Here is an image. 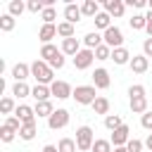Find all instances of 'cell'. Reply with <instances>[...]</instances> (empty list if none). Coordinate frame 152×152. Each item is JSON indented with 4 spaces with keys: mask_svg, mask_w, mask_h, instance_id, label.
Masks as SVG:
<instances>
[{
    "mask_svg": "<svg viewBox=\"0 0 152 152\" xmlns=\"http://www.w3.org/2000/svg\"><path fill=\"white\" fill-rule=\"evenodd\" d=\"M14 116H17L21 124H36V112H33V107H28V104H17Z\"/></svg>",
    "mask_w": 152,
    "mask_h": 152,
    "instance_id": "30bf717a",
    "label": "cell"
},
{
    "mask_svg": "<svg viewBox=\"0 0 152 152\" xmlns=\"http://www.w3.org/2000/svg\"><path fill=\"white\" fill-rule=\"evenodd\" d=\"M57 36H62L64 40H66V38H74V24L59 21V24H57Z\"/></svg>",
    "mask_w": 152,
    "mask_h": 152,
    "instance_id": "83f0119b",
    "label": "cell"
},
{
    "mask_svg": "<svg viewBox=\"0 0 152 152\" xmlns=\"http://www.w3.org/2000/svg\"><path fill=\"white\" fill-rule=\"evenodd\" d=\"M50 95H52L50 86H40V83H36V86L31 88V97H33L36 102H48V100H50Z\"/></svg>",
    "mask_w": 152,
    "mask_h": 152,
    "instance_id": "9a60e30c",
    "label": "cell"
},
{
    "mask_svg": "<svg viewBox=\"0 0 152 152\" xmlns=\"http://www.w3.org/2000/svg\"><path fill=\"white\" fill-rule=\"evenodd\" d=\"M14 109H17V104H14V100H12V97H7V95H5V97H2V100H0V112H2V114H7V116H10V114H14Z\"/></svg>",
    "mask_w": 152,
    "mask_h": 152,
    "instance_id": "1f68e13d",
    "label": "cell"
},
{
    "mask_svg": "<svg viewBox=\"0 0 152 152\" xmlns=\"http://www.w3.org/2000/svg\"><path fill=\"white\" fill-rule=\"evenodd\" d=\"M95 59H100V62H104V59H112V48L109 45H100V48H95Z\"/></svg>",
    "mask_w": 152,
    "mask_h": 152,
    "instance_id": "836d02e7",
    "label": "cell"
},
{
    "mask_svg": "<svg viewBox=\"0 0 152 152\" xmlns=\"http://www.w3.org/2000/svg\"><path fill=\"white\" fill-rule=\"evenodd\" d=\"M93 86L100 88V90H107V88L112 86L109 71H107V69H95V71H93Z\"/></svg>",
    "mask_w": 152,
    "mask_h": 152,
    "instance_id": "9c48e42d",
    "label": "cell"
},
{
    "mask_svg": "<svg viewBox=\"0 0 152 152\" xmlns=\"http://www.w3.org/2000/svg\"><path fill=\"white\" fill-rule=\"evenodd\" d=\"M93 142H95L93 128H90V126H78V128H76V147H78L81 152H90V150H93Z\"/></svg>",
    "mask_w": 152,
    "mask_h": 152,
    "instance_id": "7a4b0ae2",
    "label": "cell"
},
{
    "mask_svg": "<svg viewBox=\"0 0 152 152\" xmlns=\"http://www.w3.org/2000/svg\"><path fill=\"white\" fill-rule=\"evenodd\" d=\"M19 138H21V140H26V142H28V140H33V138H36V124H24V126H21V131H19Z\"/></svg>",
    "mask_w": 152,
    "mask_h": 152,
    "instance_id": "f546056e",
    "label": "cell"
},
{
    "mask_svg": "<svg viewBox=\"0 0 152 152\" xmlns=\"http://www.w3.org/2000/svg\"><path fill=\"white\" fill-rule=\"evenodd\" d=\"M128 24H131L133 31H145V28H147V17H145V14H133V17L128 19Z\"/></svg>",
    "mask_w": 152,
    "mask_h": 152,
    "instance_id": "603a6c76",
    "label": "cell"
},
{
    "mask_svg": "<svg viewBox=\"0 0 152 152\" xmlns=\"http://www.w3.org/2000/svg\"><path fill=\"white\" fill-rule=\"evenodd\" d=\"M12 95H14V97H19V100H21V97H28V95H31V88H28L26 83H14Z\"/></svg>",
    "mask_w": 152,
    "mask_h": 152,
    "instance_id": "e575fe53",
    "label": "cell"
},
{
    "mask_svg": "<svg viewBox=\"0 0 152 152\" xmlns=\"http://www.w3.org/2000/svg\"><path fill=\"white\" fill-rule=\"evenodd\" d=\"M64 55H71V57H76L83 48H81V43H78V38H66V40H62V48H59Z\"/></svg>",
    "mask_w": 152,
    "mask_h": 152,
    "instance_id": "2e32d148",
    "label": "cell"
},
{
    "mask_svg": "<svg viewBox=\"0 0 152 152\" xmlns=\"http://www.w3.org/2000/svg\"><path fill=\"white\" fill-rule=\"evenodd\" d=\"M40 152H59V150H57V147H55V145H45V147H43V150H40Z\"/></svg>",
    "mask_w": 152,
    "mask_h": 152,
    "instance_id": "c3c4849f",
    "label": "cell"
},
{
    "mask_svg": "<svg viewBox=\"0 0 152 152\" xmlns=\"http://www.w3.org/2000/svg\"><path fill=\"white\" fill-rule=\"evenodd\" d=\"M33 112H36V116H38V119H40V116L50 119V116H52V112H55V107H52V102H50V100H48V102H36Z\"/></svg>",
    "mask_w": 152,
    "mask_h": 152,
    "instance_id": "ffe728a7",
    "label": "cell"
},
{
    "mask_svg": "<svg viewBox=\"0 0 152 152\" xmlns=\"http://www.w3.org/2000/svg\"><path fill=\"white\" fill-rule=\"evenodd\" d=\"M59 52H62V50H57V48H55L52 43H48V45H43V48H40V59L50 64V62H52V59H55V57H57Z\"/></svg>",
    "mask_w": 152,
    "mask_h": 152,
    "instance_id": "44dd1931",
    "label": "cell"
},
{
    "mask_svg": "<svg viewBox=\"0 0 152 152\" xmlns=\"http://www.w3.org/2000/svg\"><path fill=\"white\" fill-rule=\"evenodd\" d=\"M131 71L133 74H145L147 71V66H150V59L145 57V55H133V59H131Z\"/></svg>",
    "mask_w": 152,
    "mask_h": 152,
    "instance_id": "4fadbf2b",
    "label": "cell"
},
{
    "mask_svg": "<svg viewBox=\"0 0 152 152\" xmlns=\"http://www.w3.org/2000/svg\"><path fill=\"white\" fill-rule=\"evenodd\" d=\"M90 152H114V150H112V142H109V140H104V138H95Z\"/></svg>",
    "mask_w": 152,
    "mask_h": 152,
    "instance_id": "4dcf8cb0",
    "label": "cell"
},
{
    "mask_svg": "<svg viewBox=\"0 0 152 152\" xmlns=\"http://www.w3.org/2000/svg\"><path fill=\"white\" fill-rule=\"evenodd\" d=\"M131 112H133V114H145V112H147V97H135V100H131Z\"/></svg>",
    "mask_w": 152,
    "mask_h": 152,
    "instance_id": "f1b7e54d",
    "label": "cell"
},
{
    "mask_svg": "<svg viewBox=\"0 0 152 152\" xmlns=\"http://www.w3.org/2000/svg\"><path fill=\"white\" fill-rule=\"evenodd\" d=\"M128 95H131V100H135V97H145V86H140V83L131 86V88H128Z\"/></svg>",
    "mask_w": 152,
    "mask_h": 152,
    "instance_id": "60d3db41",
    "label": "cell"
},
{
    "mask_svg": "<svg viewBox=\"0 0 152 152\" xmlns=\"http://www.w3.org/2000/svg\"><path fill=\"white\" fill-rule=\"evenodd\" d=\"M142 55H145V57H152V38H145V43H142Z\"/></svg>",
    "mask_w": 152,
    "mask_h": 152,
    "instance_id": "f6af8a7d",
    "label": "cell"
},
{
    "mask_svg": "<svg viewBox=\"0 0 152 152\" xmlns=\"http://www.w3.org/2000/svg\"><path fill=\"white\" fill-rule=\"evenodd\" d=\"M112 59H114V64H131L133 57L126 48H116V50H112Z\"/></svg>",
    "mask_w": 152,
    "mask_h": 152,
    "instance_id": "d6986e66",
    "label": "cell"
},
{
    "mask_svg": "<svg viewBox=\"0 0 152 152\" xmlns=\"http://www.w3.org/2000/svg\"><path fill=\"white\" fill-rule=\"evenodd\" d=\"M145 17H147V28H145V31H147V36L152 38V12H147Z\"/></svg>",
    "mask_w": 152,
    "mask_h": 152,
    "instance_id": "7dc6e473",
    "label": "cell"
},
{
    "mask_svg": "<svg viewBox=\"0 0 152 152\" xmlns=\"http://www.w3.org/2000/svg\"><path fill=\"white\" fill-rule=\"evenodd\" d=\"M93 59H95V50H88V48H83L76 57H74V66L78 69V71H83V69H88L90 64H93Z\"/></svg>",
    "mask_w": 152,
    "mask_h": 152,
    "instance_id": "5b68a950",
    "label": "cell"
},
{
    "mask_svg": "<svg viewBox=\"0 0 152 152\" xmlns=\"http://www.w3.org/2000/svg\"><path fill=\"white\" fill-rule=\"evenodd\" d=\"M104 12L109 14V17H124V12H126V2H121V0H107L104 2Z\"/></svg>",
    "mask_w": 152,
    "mask_h": 152,
    "instance_id": "7c38bea8",
    "label": "cell"
},
{
    "mask_svg": "<svg viewBox=\"0 0 152 152\" xmlns=\"http://www.w3.org/2000/svg\"><path fill=\"white\" fill-rule=\"evenodd\" d=\"M50 90H52V95H55L57 100H66V97L74 95V88H71L66 81H55V83L50 86Z\"/></svg>",
    "mask_w": 152,
    "mask_h": 152,
    "instance_id": "52a82bcc",
    "label": "cell"
},
{
    "mask_svg": "<svg viewBox=\"0 0 152 152\" xmlns=\"http://www.w3.org/2000/svg\"><path fill=\"white\" fill-rule=\"evenodd\" d=\"M66 124H69V112H66V109H55L52 116L48 119V126H50L52 131H59V128H64Z\"/></svg>",
    "mask_w": 152,
    "mask_h": 152,
    "instance_id": "8992f818",
    "label": "cell"
},
{
    "mask_svg": "<svg viewBox=\"0 0 152 152\" xmlns=\"http://www.w3.org/2000/svg\"><path fill=\"white\" fill-rule=\"evenodd\" d=\"M142 147H145V142H142V140H138V138H131V140H128V145H126V150H128V152H142Z\"/></svg>",
    "mask_w": 152,
    "mask_h": 152,
    "instance_id": "b9f144b4",
    "label": "cell"
},
{
    "mask_svg": "<svg viewBox=\"0 0 152 152\" xmlns=\"http://www.w3.org/2000/svg\"><path fill=\"white\" fill-rule=\"evenodd\" d=\"M57 150H59V152H76L78 147H76V140H74V138H62L59 145H57Z\"/></svg>",
    "mask_w": 152,
    "mask_h": 152,
    "instance_id": "d6a6232c",
    "label": "cell"
},
{
    "mask_svg": "<svg viewBox=\"0 0 152 152\" xmlns=\"http://www.w3.org/2000/svg\"><path fill=\"white\" fill-rule=\"evenodd\" d=\"M131 131H128V126L124 124L121 128H116V131H112V138H109V142L114 145V147H124V145H128V140H131V135H128Z\"/></svg>",
    "mask_w": 152,
    "mask_h": 152,
    "instance_id": "ba28073f",
    "label": "cell"
},
{
    "mask_svg": "<svg viewBox=\"0 0 152 152\" xmlns=\"http://www.w3.org/2000/svg\"><path fill=\"white\" fill-rule=\"evenodd\" d=\"M5 126H7V128H12V131H17V133H19V131H21V126H24V124H21V121H19V119H17V116H14V114H10V116H7V119H5Z\"/></svg>",
    "mask_w": 152,
    "mask_h": 152,
    "instance_id": "ab89813d",
    "label": "cell"
},
{
    "mask_svg": "<svg viewBox=\"0 0 152 152\" xmlns=\"http://www.w3.org/2000/svg\"><path fill=\"white\" fill-rule=\"evenodd\" d=\"M14 26H17V19H14V17L10 14V12L0 17V31H5V33H10V31H12Z\"/></svg>",
    "mask_w": 152,
    "mask_h": 152,
    "instance_id": "4316f807",
    "label": "cell"
},
{
    "mask_svg": "<svg viewBox=\"0 0 152 152\" xmlns=\"http://www.w3.org/2000/svg\"><path fill=\"white\" fill-rule=\"evenodd\" d=\"M90 107H93V112H95V114H104V116L109 114V100H107V97H97Z\"/></svg>",
    "mask_w": 152,
    "mask_h": 152,
    "instance_id": "cb8c5ba5",
    "label": "cell"
},
{
    "mask_svg": "<svg viewBox=\"0 0 152 152\" xmlns=\"http://www.w3.org/2000/svg\"><path fill=\"white\" fill-rule=\"evenodd\" d=\"M93 21H95V28H102V31H107V28L112 26V17H109L107 12H100Z\"/></svg>",
    "mask_w": 152,
    "mask_h": 152,
    "instance_id": "484cf974",
    "label": "cell"
},
{
    "mask_svg": "<svg viewBox=\"0 0 152 152\" xmlns=\"http://www.w3.org/2000/svg\"><path fill=\"white\" fill-rule=\"evenodd\" d=\"M102 40H104V45H109L112 50L124 48V33H121L119 26H109V28L102 33Z\"/></svg>",
    "mask_w": 152,
    "mask_h": 152,
    "instance_id": "277c9868",
    "label": "cell"
},
{
    "mask_svg": "<svg viewBox=\"0 0 152 152\" xmlns=\"http://www.w3.org/2000/svg\"><path fill=\"white\" fill-rule=\"evenodd\" d=\"M140 124H142V128L152 131V112H145V114L140 116Z\"/></svg>",
    "mask_w": 152,
    "mask_h": 152,
    "instance_id": "7bdbcfd3",
    "label": "cell"
},
{
    "mask_svg": "<svg viewBox=\"0 0 152 152\" xmlns=\"http://www.w3.org/2000/svg\"><path fill=\"white\" fill-rule=\"evenodd\" d=\"M40 19H43L45 24H55V19H57L55 7H45V10H43V14H40Z\"/></svg>",
    "mask_w": 152,
    "mask_h": 152,
    "instance_id": "f35d334b",
    "label": "cell"
},
{
    "mask_svg": "<svg viewBox=\"0 0 152 152\" xmlns=\"http://www.w3.org/2000/svg\"><path fill=\"white\" fill-rule=\"evenodd\" d=\"M55 36H57V26H55V24H43L40 31H38V38L43 40V45H48Z\"/></svg>",
    "mask_w": 152,
    "mask_h": 152,
    "instance_id": "e0dca14e",
    "label": "cell"
},
{
    "mask_svg": "<svg viewBox=\"0 0 152 152\" xmlns=\"http://www.w3.org/2000/svg\"><path fill=\"white\" fill-rule=\"evenodd\" d=\"M31 76H33L40 86H52V83H55V71H52V66H50L48 62H43V59H36V62L31 64Z\"/></svg>",
    "mask_w": 152,
    "mask_h": 152,
    "instance_id": "6da1fadb",
    "label": "cell"
},
{
    "mask_svg": "<svg viewBox=\"0 0 152 152\" xmlns=\"http://www.w3.org/2000/svg\"><path fill=\"white\" fill-rule=\"evenodd\" d=\"M126 5H131V7H138V10H140V7H145L147 2H145V0H126Z\"/></svg>",
    "mask_w": 152,
    "mask_h": 152,
    "instance_id": "bcb514c9",
    "label": "cell"
},
{
    "mask_svg": "<svg viewBox=\"0 0 152 152\" xmlns=\"http://www.w3.org/2000/svg\"><path fill=\"white\" fill-rule=\"evenodd\" d=\"M24 10H26V5H24L21 0H12V2H10V14H12L14 19H17V17H19Z\"/></svg>",
    "mask_w": 152,
    "mask_h": 152,
    "instance_id": "74e56055",
    "label": "cell"
},
{
    "mask_svg": "<svg viewBox=\"0 0 152 152\" xmlns=\"http://www.w3.org/2000/svg\"><path fill=\"white\" fill-rule=\"evenodd\" d=\"M12 76H14V81H17V83H24V81L31 76V66H28V64H24V62H17V64L12 66Z\"/></svg>",
    "mask_w": 152,
    "mask_h": 152,
    "instance_id": "5bb4252c",
    "label": "cell"
},
{
    "mask_svg": "<svg viewBox=\"0 0 152 152\" xmlns=\"http://www.w3.org/2000/svg\"><path fill=\"white\" fill-rule=\"evenodd\" d=\"M81 17H83V12H81L78 5H74V2H66V5H64V21H69V24H78Z\"/></svg>",
    "mask_w": 152,
    "mask_h": 152,
    "instance_id": "8fae6325",
    "label": "cell"
},
{
    "mask_svg": "<svg viewBox=\"0 0 152 152\" xmlns=\"http://www.w3.org/2000/svg\"><path fill=\"white\" fill-rule=\"evenodd\" d=\"M14 138H17V131H12V128H7V126L2 124V126H0V140H2V142H12Z\"/></svg>",
    "mask_w": 152,
    "mask_h": 152,
    "instance_id": "8d00e7d4",
    "label": "cell"
},
{
    "mask_svg": "<svg viewBox=\"0 0 152 152\" xmlns=\"http://www.w3.org/2000/svg\"><path fill=\"white\" fill-rule=\"evenodd\" d=\"M147 7H150V12H152V0H150V2H147Z\"/></svg>",
    "mask_w": 152,
    "mask_h": 152,
    "instance_id": "816d5d0a",
    "label": "cell"
},
{
    "mask_svg": "<svg viewBox=\"0 0 152 152\" xmlns=\"http://www.w3.org/2000/svg\"><path fill=\"white\" fill-rule=\"evenodd\" d=\"M145 147H147V150H150V152H152V133H150V135H147V140H145Z\"/></svg>",
    "mask_w": 152,
    "mask_h": 152,
    "instance_id": "681fc988",
    "label": "cell"
},
{
    "mask_svg": "<svg viewBox=\"0 0 152 152\" xmlns=\"http://www.w3.org/2000/svg\"><path fill=\"white\" fill-rule=\"evenodd\" d=\"M81 12H83V17H97L100 14V5L95 2V0H86L83 5H81Z\"/></svg>",
    "mask_w": 152,
    "mask_h": 152,
    "instance_id": "7402d4cb",
    "label": "cell"
},
{
    "mask_svg": "<svg viewBox=\"0 0 152 152\" xmlns=\"http://www.w3.org/2000/svg\"><path fill=\"white\" fill-rule=\"evenodd\" d=\"M26 10L33 12V14H38V12L43 14V10H45V0H28V2H26Z\"/></svg>",
    "mask_w": 152,
    "mask_h": 152,
    "instance_id": "d590c367",
    "label": "cell"
},
{
    "mask_svg": "<svg viewBox=\"0 0 152 152\" xmlns=\"http://www.w3.org/2000/svg\"><path fill=\"white\" fill-rule=\"evenodd\" d=\"M104 40H102V36L97 33V31H90V33H86L83 36V45L88 48V50H95V48H100Z\"/></svg>",
    "mask_w": 152,
    "mask_h": 152,
    "instance_id": "ac0fdd59",
    "label": "cell"
},
{
    "mask_svg": "<svg viewBox=\"0 0 152 152\" xmlns=\"http://www.w3.org/2000/svg\"><path fill=\"white\" fill-rule=\"evenodd\" d=\"M121 126H124V121H121L119 114H107V116H104V128H107V131H116V128H121Z\"/></svg>",
    "mask_w": 152,
    "mask_h": 152,
    "instance_id": "d4e9b609",
    "label": "cell"
},
{
    "mask_svg": "<svg viewBox=\"0 0 152 152\" xmlns=\"http://www.w3.org/2000/svg\"><path fill=\"white\" fill-rule=\"evenodd\" d=\"M114 152H128V150H126V145H124V147H114Z\"/></svg>",
    "mask_w": 152,
    "mask_h": 152,
    "instance_id": "f907efd6",
    "label": "cell"
},
{
    "mask_svg": "<svg viewBox=\"0 0 152 152\" xmlns=\"http://www.w3.org/2000/svg\"><path fill=\"white\" fill-rule=\"evenodd\" d=\"M71 97H74L78 104H93V102L97 100V95H95V86H76Z\"/></svg>",
    "mask_w": 152,
    "mask_h": 152,
    "instance_id": "3957f363",
    "label": "cell"
},
{
    "mask_svg": "<svg viewBox=\"0 0 152 152\" xmlns=\"http://www.w3.org/2000/svg\"><path fill=\"white\" fill-rule=\"evenodd\" d=\"M50 66H52V69H62V66H64V52H59V55L50 62Z\"/></svg>",
    "mask_w": 152,
    "mask_h": 152,
    "instance_id": "ee69618b",
    "label": "cell"
}]
</instances>
